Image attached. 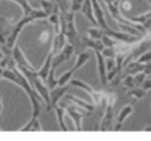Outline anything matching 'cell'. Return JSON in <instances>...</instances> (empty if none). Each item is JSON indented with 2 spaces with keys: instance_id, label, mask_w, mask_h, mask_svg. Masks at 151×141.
<instances>
[{
  "instance_id": "12",
  "label": "cell",
  "mask_w": 151,
  "mask_h": 141,
  "mask_svg": "<svg viewBox=\"0 0 151 141\" xmlns=\"http://www.w3.org/2000/svg\"><path fill=\"white\" fill-rule=\"evenodd\" d=\"M133 112H134V107L131 104L125 105V107L119 110V113H118V116H117V120H115V124H114V131L115 132H118L121 128H122L125 120L129 117V116L133 115Z\"/></svg>"
},
{
  "instance_id": "5",
  "label": "cell",
  "mask_w": 151,
  "mask_h": 141,
  "mask_svg": "<svg viewBox=\"0 0 151 141\" xmlns=\"http://www.w3.org/2000/svg\"><path fill=\"white\" fill-rule=\"evenodd\" d=\"M69 83H70V85L83 89V91H85L86 93L90 96L91 101H93V104L96 105V107H101L102 104H106V94L107 93L96 91V89H93L90 85H89V84L83 83V81H81V80H77V78H72Z\"/></svg>"
},
{
  "instance_id": "2",
  "label": "cell",
  "mask_w": 151,
  "mask_h": 141,
  "mask_svg": "<svg viewBox=\"0 0 151 141\" xmlns=\"http://www.w3.org/2000/svg\"><path fill=\"white\" fill-rule=\"evenodd\" d=\"M74 12L70 9H60V31L64 32L70 44L77 48L80 45V35L76 28Z\"/></svg>"
},
{
  "instance_id": "34",
  "label": "cell",
  "mask_w": 151,
  "mask_h": 141,
  "mask_svg": "<svg viewBox=\"0 0 151 141\" xmlns=\"http://www.w3.org/2000/svg\"><path fill=\"white\" fill-rule=\"evenodd\" d=\"M143 70H145V73H146L147 76H151V61L145 64V69Z\"/></svg>"
},
{
  "instance_id": "7",
  "label": "cell",
  "mask_w": 151,
  "mask_h": 141,
  "mask_svg": "<svg viewBox=\"0 0 151 141\" xmlns=\"http://www.w3.org/2000/svg\"><path fill=\"white\" fill-rule=\"evenodd\" d=\"M12 55H13V59L16 61V67H17L20 70H36L33 65L28 61V59L24 56L23 51L20 49V47L15 45L13 47V51H12Z\"/></svg>"
},
{
  "instance_id": "32",
  "label": "cell",
  "mask_w": 151,
  "mask_h": 141,
  "mask_svg": "<svg viewBox=\"0 0 151 141\" xmlns=\"http://www.w3.org/2000/svg\"><path fill=\"white\" fill-rule=\"evenodd\" d=\"M125 9V11H130L131 9V3L130 1H121V9Z\"/></svg>"
},
{
  "instance_id": "22",
  "label": "cell",
  "mask_w": 151,
  "mask_h": 141,
  "mask_svg": "<svg viewBox=\"0 0 151 141\" xmlns=\"http://www.w3.org/2000/svg\"><path fill=\"white\" fill-rule=\"evenodd\" d=\"M55 112L56 116H57V121H58V125H60V129L64 132H68V126L65 125V121H64V115H65V109L61 107L60 104H57L55 107Z\"/></svg>"
},
{
  "instance_id": "20",
  "label": "cell",
  "mask_w": 151,
  "mask_h": 141,
  "mask_svg": "<svg viewBox=\"0 0 151 141\" xmlns=\"http://www.w3.org/2000/svg\"><path fill=\"white\" fill-rule=\"evenodd\" d=\"M41 131H42V125L40 123L39 117H31L29 123H27L20 129V132H41Z\"/></svg>"
},
{
  "instance_id": "40",
  "label": "cell",
  "mask_w": 151,
  "mask_h": 141,
  "mask_svg": "<svg viewBox=\"0 0 151 141\" xmlns=\"http://www.w3.org/2000/svg\"><path fill=\"white\" fill-rule=\"evenodd\" d=\"M3 72H4V68H3V67H0V78L3 77Z\"/></svg>"
},
{
  "instance_id": "10",
  "label": "cell",
  "mask_w": 151,
  "mask_h": 141,
  "mask_svg": "<svg viewBox=\"0 0 151 141\" xmlns=\"http://www.w3.org/2000/svg\"><path fill=\"white\" fill-rule=\"evenodd\" d=\"M97 57V67H98V76L99 80H101V84L104 86L107 85V69H106V59L102 55L101 51H94Z\"/></svg>"
},
{
  "instance_id": "1",
  "label": "cell",
  "mask_w": 151,
  "mask_h": 141,
  "mask_svg": "<svg viewBox=\"0 0 151 141\" xmlns=\"http://www.w3.org/2000/svg\"><path fill=\"white\" fill-rule=\"evenodd\" d=\"M3 78L11 81V83L19 85L21 89L25 91V93L28 94V97L31 99V104H32V117H39L41 113V96L37 93V91L32 86V84L29 83V80L19 70L17 67L13 68H7L3 72Z\"/></svg>"
},
{
  "instance_id": "8",
  "label": "cell",
  "mask_w": 151,
  "mask_h": 141,
  "mask_svg": "<svg viewBox=\"0 0 151 141\" xmlns=\"http://www.w3.org/2000/svg\"><path fill=\"white\" fill-rule=\"evenodd\" d=\"M105 33L109 35L110 37H114L115 40H119V41H123V43H130V44H135V43H139L141 41L142 37L137 36V35H133V33H125V32H119V31H111L110 28L105 29Z\"/></svg>"
},
{
  "instance_id": "18",
  "label": "cell",
  "mask_w": 151,
  "mask_h": 141,
  "mask_svg": "<svg viewBox=\"0 0 151 141\" xmlns=\"http://www.w3.org/2000/svg\"><path fill=\"white\" fill-rule=\"evenodd\" d=\"M65 100H69V101H72V102H74V104H77L78 107H81V108H83V109H86V110H89V112H93V110H96V105L94 104H90V102H88V101H85V100H81V99H78V97H76V96H72V94H65Z\"/></svg>"
},
{
  "instance_id": "14",
  "label": "cell",
  "mask_w": 151,
  "mask_h": 141,
  "mask_svg": "<svg viewBox=\"0 0 151 141\" xmlns=\"http://www.w3.org/2000/svg\"><path fill=\"white\" fill-rule=\"evenodd\" d=\"M81 12L83 13V16H85V17L88 19V20L90 21L91 24H94V25H98V23H97V19H96V16H94V9H93L91 0H83V4H82V7H81Z\"/></svg>"
},
{
  "instance_id": "28",
  "label": "cell",
  "mask_w": 151,
  "mask_h": 141,
  "mask_svg": "<svg viewBox=\"0 0 151 141\" xmlns=\"http://www.w3.org/2000/svg\"><path fill=\"white\" fill-rule=\"evenodd\" d=\"M102 55L105 56V59L115 57V56H117V51H115L114 47H105L104 51H102Z\"/></svg>"
},
{
  "instance_id": "25",
  "label": "cell",
  "mask_w": 151,
  "mask_h": 141,
  "mask_svg": "<svg viewBox=\"0 0 151 141\" xmlns=\"http://www.w3.org/2000/svg\"><path fill=\"white\" fill-rule=\"evenodd\" d=\"M104 35H105V31L101 28V27L98 28V25H96V27H93V28H89L88 29V36L91 37V39L101 40Z\"/></svg>"
},
{
  "instance_id": "26",
  "label": "cell",
  "mask_w": 151,
  "mask_h": 141,
  "mask_svg": "<svg viewBox=\"0 0 151 141\" xmlns=\"http://www.w3.org/2000/svg\"><path fill=\"white\" fill-rule=\"evenodd\" d=\"M73 73H74L73 69H70V70H68V72L63 73V75H61L60 77L57 78V85H66V84H68L69 81L72 80V76H73Z\"/></svg>"
},
{
  "instance_id": "9",
  "label": "cell",
  "mask_w": 151,
  "mask_h": 141,
  "mask_svg": "<svg viewBox=\"0 0 151 141\" xmlns=\"http://www.w3.org/2000/svg\"><path fill=\"white\" fill-rule=\"evenodd\" d=\"M13 21L11 19L5 17V16H0V44L5 45L8 37H9L11 32L13 29Z\"/></svg>"
},
{
  "instance_id": "24",
  "label": "cell",
  "mask_w": 151,
  "mask_h": 141,
  "mask_svg": "<svg viewBox=\"0 0 151 141\" xmlns=\"http://www.w3.org/2000/svg\"><path fill=\"white\" fill-rule=\"evenodd\" d=\"M147 94V91L143 88H131V89H127V96L133 97L135 100H141L143 97H146Z\"/></svg>"
},
{
  "instance_id": "23",
  "label": "cell",
  "mask_w": 151,
  "mask_h": 141,
  "mask_svg": "<svg viewBox=\"0 0 151 141\" xmlns=\"http://www.w3.org/2000/svg\"><path fill=\"white\" fill-rule=\"evenodd\" d=\"M89 59H90V53H88V52H81L80 55L77 56V60H76V64H74V67L72 69L74 70H77V69H80L81 67H83L86 63L89 61Z\"/></svg>"
},
{
  "instance_id": "3",
  "label": "cell",
  "mask_w": 151,
  "mask_h": 141,
  "mask_svg": "<svg viewBox=\"0 0 151 141\" xmlns=\"http://www.w3.org/2000/svg\"><path fill=\"white\" fill-rule=\"evenodd\" d=\"M117 101V94L114 92H107L106 94V108L99 123L98 129L101 132L114 131V105Z\"/></svg>"
},
{
  "instance_id": "33",
  "label": "cell",
  "mask_w": 151,
  "mask_h": 141,
  "mask_svg": "<svg viewBox=\"0 0 151 141\" xmlns=\"http://www.w3.org/2000/svg\"><path fill=\"white\" fill-rule=\"evenodd\" d=\"M142 88L146 89V91L151 89V78H146V80H145V83L142 84Z\"/></svg>"
},
{
  "instance_id": "36",
  "label": "cell",
  "mask_w": 151,
  "mask_h": 141,
  "mask_svg": "<svg viewBox=\"0 0 151 141\" xmlns=\"http://www.w3.org/2000/svg\"><path fill=\"white\" fill-rule=\"evenodd\" d=\"M47 35H48V32H44V33H42V35H41V36H40V41H41V43L47 41V40H48Z\"/></svg>"
},
{
  "instance_id": "41",
  "label": "cell",
  "mask_w": 151,
  "mask_h": 141,
  "mask_svg": "<svg viewBox=\"0 0 151 141\" xmlns=\"http://www.w3.org/2000/svg\"><path fill=\"white\" fill-rule=\"evenodd\" d=\"M149 3H150V5H151V0H149Z\"/></svg>"
},
{
  "instance_id": "15",
  "label": "cell",
  "mask_w": 151,
  "mask_h": 141,
  "mask_svg": "<svg viewBox=\"0 0 151 141\" xmlns=\"http://www.w3.org/2000/svg\"><path fill=\"white\" fill-rule=\"evenodd\" d=\"M52 60H53V53L49 51L47 59H45L44 65L39 69V76L44 83H47V80H48V75H49V70H50V68H52Z\"/></svg>"
},
{
  "instance_id": "17",
  "label": "cell",
  "mask_w": 151,
  "mask_h": 141,
  "mask_svg": "<svg viewBox=\"0 0 151 141\" xmlns=\"http://www.w3.org/2000/svg\"><path fill=\"white\" fill-rule=\"evenodd\" d=\"M123 68H125V75L123 76H126V75H133L134 76V75H137V73H139V72H143L145 64L139 63L138 60H133V61H130L127 65L123 67Z\"/></svg>"
},
{
  "instance_id": "6",
  "label": "cell",
  "mask_w": 151,
  "mask_h": 141,
  "mask_svg": "<svg viewBox=\"0 0 151 141\" xmlns=\"http://www.w3.org/2000/svg\"><path fill=\"white\" fill-rule=\"evenodd\" d=\"M74 55V45L73 44H65V47L60 51L58 53L53 55V60H52V68L56 69L57 67H60L63 63L69 61Z\"/></svg>"
},
{
  "instance_id": "38",
  "label": "cell",
  "mask_w": 151,
  "mask_h": 141,
  "mask_svg": "<svg viewBox=\"0 0 151 141\" xmlns=\"http://www.w3.org/2000/svg\"><path fill=\"white\" fill-rule=\"evenodd\" d=\"M145 132H151V125L145 126Z\"/></svg>"
},
{
  "instance_id": "11",
  "label": "cell",
  "mask_w": 151,
  "mask_h": 141,
  "mask_svg": "<svg viewBox=\"0 0 151 141\" xmlns=\"http://www.w3.org/2000/svg\"><path fill=\"white\" fill-rule=\"evenodd\" d=\"M68 89H69L68 85H57V86H55L53 89H50L49 91V94H50V110L55 109V107L60 102V100L66 94Z\"/></svg>"
},
{
  "instance_id": "35",
  "label": "cell",
  "mask_w": 151,
  "mask_h": 141,
  "mask_svg": "<svg viewBox=\"0 0 151 141\" xmlns=\"http://www.w3.org/2000/svg\"><path fill=\"white\" fill-rule=\"evenodd\" d=\"M105 4H121V0H101Z\"/></svg>"
},
{
  "instance_id": "16",
  "label": "cell",
  "mask_w": 151,
  "mask_h": 141,
  "mask_svg": "<svg viewBox=\"0 0 151 141\" xmlns=\"http://www.w3.org/2000/svg\"><path fill=\"white\" fill-rule=\"evenodd\" d=\"M127 19H130L134 23L142 24L147 31L151 32V11H149V12H146V13H142V15H137V16H134V17H127Z\"/></svg>"
},
{
  "instance_id": "31",
  "label": "cell",
  "mask_w": 151,
  "mask_h": 141,
  "mask_svg": "<svg viewBox=\"0 0 151 141\" xmlns=\"http://www.w3.org/2000/svg\"><path fill=\"white\" fill-rule=\"evenodd\" d=\"M82 4H83V0H72L70 11H73V12L81 11V7H82Z\"/></svg>"
},
{
  "instance_id": "42",
  "label": "cell",
  "mask_w": 151,
  "mask_h": 141,
  "mask_svg": "<svg viewBox=\"0 0 151 141\" xmlns=\"http://www.w3.org/2000/svg\"><path fill=\"white\" fill-rule=\"evenodd\" d=\"M0 120H1V117H0Z\"/></svg>"
},
{
  "instance_id": "19",
  "label": "cell",
  "mask_w": 151,
  "mask_h": 141,
  "mask_svg": "<svg viewBox=\"0 0 151 141\" xmlns=\"http://www.w3.org/2000/svg\"><path fill=\"white\" fill-rule=\"evenodd\" d=\"M41 8L47 12V15H52V13H60V7L55 0H40Z\"/></svg>"
},
{
  "instance_id": "29",
  "label": "cell",
  "mask_w": 151,
  "mask_h": 141,
  "mask_svg": "<svg viewBox=\"0 0 151 141\" xmlns=\"http://www.w3.org/2000/svg\"><path fill=\"white\" fill-rule=\"evenodd\" d=\"M134 78H135V84H137V85H141L142 86V84H143L145 80L147 78V75L145 73V70H143V72H139V73H137V75H134Z\"/></svg>"
},
{
  "instance_id": "4",
  "label": "cell",
  "mask_w": 151,
  "mask_h": 141,
  "mask_svg": "<svg viewBox=\"0 0 151 141\" xmlns=\"http://www.w3.org/2000/svg\"><path fill=\"white\" fill-rule=\"evenodd\" d=\"M60 105L65 109V112L69 115V117L73 120L76 131H78V132L82 131V117L83 116L90 115V112L86 110V109H83V108H81V107H78L77 104L69 101V100H64V101H61Z\"/></svg>"
},
{
  "instance_id": "30",
  "label": "cell",
  "mask_w": 151,
  "mask_h": 141,
  "mask_svg": "<svg viewBox=\"0 0 151 141\" xmlns=\"http://www.w3.org/2000/svg\"><path fill=\"white\" fill-rule=\"evenodd\" d=\"M137 60L139 61V63H143V64H146V63H150L151 61V49H149L147 52H145L143 55H141Z\"/></svg>"
},
{
  "instance_id": "13",
  "label": "cell",
  "mask_w": 151,
  "mask_h": 141,
  "mask_svg": "<svg viewBox=\"0 0 151 141\" xmlns=\"http://www.w3.org/2000/svg\"><path fill=\"white\" fill-rule=\"evenodd\" d=\"M65 44H66V36L64 35V32L63 31L57 32V33H55V37L52 40V49H50V52L53 55H56V53H58L65 47Z\"/></svg>"
},
{
  "instance_id": "27",
  "label": "cell",
  "mask_w": 151,
  "mask_h": 141,
  "mask_svg": "<svg viewBox=\"0 0 151 141\" xmlns=\"http://www.w3.org/2000/svg\"><path fill=\"white\" fill-rule=\"evenodd\" d=\"M122 84H123V86H125L126 89H131V88H134V86L137 85V84H135V78H134L133 75L123 76V77H122Z\"/></svg>"
},
{
  "instance_id": "39",
  "label": "cell",
  "mask_w": 151,
  "mask_h": 141,
  "mask_svg": "<svg viewBox=\"0 0 151 141\" xmlns=\"http://www.w3.org/2000/svg\"><path fill=\"white\" fill-rule=\"evenodd\" d=\"M3 110V104H1V93H0V113Z\"/></svg>"
},
{
  "instance_id": "37",
  "label": "cell",
  "mask_w": 151,
  "mask_h": 141,
  "mask_svg": "<svg viewBox=\"0 0 151 141\" xmlns=\"http://www.w3.org/2000/svg\"><path fill=\"white\" fill-rule=\"evenodd\" d=\"M3 56H4V53H3V49H1V44H0V61H1Z\"/></svg>"
},
{
  "instance_id": "21",
  "label": "cell",
  "mask_w": 151,
  "mask_h": 141,
  "mask_svg": "<svg viewBox=\"0 0 151 141\" xmlns=\"http://www.w3.org/2000/svg\"><path fill=\"white\" fill-rule=\"evenodd\" d=\"M82 44L88 48H91L93 51H104L105 44L102 43V40H97V39H91V37H82Z\"/></svg>"
}]
</instances>
